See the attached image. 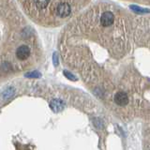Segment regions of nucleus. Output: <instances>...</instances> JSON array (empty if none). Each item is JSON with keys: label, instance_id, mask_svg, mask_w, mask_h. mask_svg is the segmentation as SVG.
<instances>
[{"label": "nucleus", "instance_id": "obj_8", "mask_svg": "<svg viewBox=\"0 0 150 150\" xmlns=\"http://www.w3.org/2000/svg\"><path fill=\"white\" fill-rule=\"evenodd\" d=\"M64 74H65V76L67 77L68 79L69 80H71V81H76L77 78L74 76V75H72L70 72H69L68 70H64Z\"/></svg>", "mask_w": 150, "mask_h": 150}, {"label": "nucleus", "instance_id": "obj_4", "mask_svg": "<svg viewBox=\"0 0 150 150\" xmlns=\"http://www.w3.org/2000/svg\"><path fill=\"white\" fill-rule=\"evenodd\" d=\"M64 107H65L64 102L62 100H57V98L53 100L50 102V108L55 112H61L64 109Z\"/></svg>", "mask_w": 150, "mask_h": 150}, {"label": "nucleus", "instance_id": "obj_6", "mask_svg": "<svg viewBox=\"0 0 150 150\" xmlns=\"http://www.w3.org/2000/svg\"><path fill=\"white\" fill-rule=\"evenodd\" d=\"M26 78H39L40 77V73L38 71H32V72H28L25 74Z\"/></svg>", "mask_w": 150, "mask_h": 150}, {"label": "nucleus", "instance_id": "obj_9", "mask_svg": "<svg viewBox=\"0 0 150 150\" xmlns=\"http://www.w3.org/2000/svg\"><path fill=\"white\" fill-rule=\"evenodd\" d=\"M53 58H54V66H57V65H58V57H57V54L54 53V56H53Z\"/></svg>", "mask_w": 150, "mask_h": 150}, {"label": "nucleus", "instance_id": "obj_5", "mask_svg": "<svg viewBox=\"0 0 150 150\" xmlns=\"http://www.w3.org/2000/svg\"><path fill=\"white\" fill-rule=\"evenodd\" d=\"M35 4V6L37 8H39V9H44L47 8V6L49 5V1H34L33 2Z\"/></svg>", "mask_w": 150, "mask_h": 150}, {"label": "nucleus", "instance_id": "obj_3", "mask_svg": "<svg viewBox=\"0 0 150 150\" xmlns=\"http://www.w3.org/2000/svg\"><path fill=\"white\" fill-rule=\"evenodd\" d=\"M29 55H30V49L26 45L20 46L16 51V56L20 60H25L29 57Z\"/></svg>", "mask_w": 150, "mask_h": 150}, {"label": "nucleus", "instance_id": "obj_1", "mask_svg": "<svg viewBox=\"0 0 150 150\" xmlns=\"http://www.w3.org/2000/svg\"><path fill=\"white\" fill-rule=\"evenodd\" d=\"M55 13L60 18H66L69 16L70 13H71V7L68 2H58L55 7Z\"/></svg>", "mask_w": 150, "mask_h": 150}, {"label": "nucleus", "instance_id": "obj_7", "mask_svg": "<svg viewBox=\"0 0 150 150\" xmlns=\"http://www.w3.org/2000/svg\"><path fill=\"white\" fill-rule=\"evenodd\" d=\"M13 94H14V89L13 88H9V89H7V90L3 93V95H4L5 98H7L11 97Z\"/></svg>", "mask_w": 150, "mask_h": 150}, {"label": "nucleus", "instance_id": "obj_2", "mask_svg": "<svg viewBox=\"0 0 150 150\" xmlns=\"http://www.w3.org/2000/svg\"><path fill=\"white\" fill-rule=\"evenodd\" d=\"M129 96L128 94L124 91H118L115 93V95L114 97V101L115 104H117L120 107L126 106L129 103Z\"/></svg>", "mask_w": 150, "mask_h": 150}]
</instances>
